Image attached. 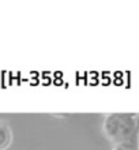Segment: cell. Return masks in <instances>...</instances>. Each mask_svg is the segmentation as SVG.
<instances>
[{
    "mask_svg": "<svg viewBox=\"0 0 139 150\" xmlns=\"http://www.w3.org/2000/svg\"><path fill=\"white\" fill-rule=\"evenodd\" d=\"M102 134L112 143L126 142L139 134V115L131 112H113L105 115L102 120Z\"/></svg>",
    "mask_w": 139,
    "mask_h": 150,
    "instance_id": "6da1fadb",
    "label": "cell"
},
{
    "mask_svg": "<svg viewBox=\"0 0 139 150\" xmlns=\"http://www.w3.org/2000/svg\"><path fill=\"white\" fill-rule=\"evenodd\" d=\"M12 142V130L7 122H0V150L10 147Z\"/></svg>",
    "mask_w": 139,
    "mask_h": 150,
    "instance_id": "7a4b0ae2",
    "label": "cell"
},
{
    "mask_svg": "<svg viewBox=\"0 0 139 150\" xmlns=\"http://www.w3.org/2000/svg\"><path fill=\"white\" fill-rule=\"evenodd\" d=\"M111 150H139V134H136L135 137H132L126 142L113 145Z\"/></svg>",
    "mask_w": 139,
    "mask_h": 150,
    "instance_id": "3957f363",
    "label": "cell"
}]
</instances>
